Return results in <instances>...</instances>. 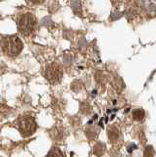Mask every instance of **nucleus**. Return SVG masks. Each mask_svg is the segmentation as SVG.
I'll return each mask as SVG.
<instances>
[{"instance_id": "obj_1", "label": "nucleus", "mask_w": 156, "mask_h": 157, "mask_svg": "<svg viewBox=\"0 0 156 157\" xmlns=\"http://www.w3.org/2000/svg\"><path fill=\"white\" fill-rule=\"evenodd\" d=\"M0 48L4 54L10 57H15L21 53L23 49V42L17 36H3L0 40Z\"/></svg>"}, {"instance_id": "obj_2", "label": "nucleus", "mask_w": 156, "mask_h": 157, "mask_svg": "<svg viewBox=\"0 0 156 157\" xmlns=\"http://www.w3.org/2000/svg\"><path fill=\"white\" fill-rule=\"evenodd\" d=\"M36 27V18L31 12H25L17 18L18 31L24 36H31Z\"/></svg>"}, {"instance_id": "obj_3", "label": "nucleus", "mask_w": 156, "mask_h": 157, "mask_svg": "<svg viewBox=\"0 0 156 157\" xmlns=\"http://www.w3.org/2000/svg\"><path fill=\"white\" fill-rule=\"evenodd\" d=\"M18 127L21 135L25 137L31 136L36 131V122L35 118L31 115H24L19 118L18 120Z\"/></svg>"}, {"instance_id": "obj_4", "label": "nucleus", "mask_w": 156, "mask_h": 157, "mask_svg": "<svg viewBox=\"0 0 156 157\" xmlns=\"http://www.w3.org/2000/svg\"><path fill=\"white\" fill-rule=\"evenodd\" d=\"M44 77L51 85H58L63 77V70L61 65L56 62L48 64L44 70Z\"/></svg>"}, {"instance_id": "obj_5", "label": "nucleus", "mask_w": 156, "mask_h": 157, "mask_svg": "<svg viewBox=\"0 0 156 157\" xmlns=\"http://www.w3.org/2000/svg\"><path fill=\"white\" fill-rule=\"evenodd\" d=\"M107 136L110 144L116 145L119 144V141L122 142V134L119 128H117L115 125H110L107 128Z\"/></svg>"}, {"instance_id": "obj_6", "label": "nucleus", "mask_w": 156, "mask_h": 157, "mask_svg": "<svg viewBox=\"0 0 156 157\" xmlns=\"http://www.w3.org/2000/svg\"><path fill=\"white\" fill-rule=\"evenodd\" d=\"M50 136L52 140L60 141L65 139V129L62 127H54L52 130H50Z\"/></svg>"}, {"instance_id": "obj_7", "label": "nucleus", "mask_w": 156, "mask_h": 157, "mask_svg": "<svg viewBox=\"0 0 156 157\" xmlns=\"http://www.w3.org/2000/svg\"><path fill=\"white\" fill-rule=\"evenodd\" d=\"M85 132H86V136L89 139V140H96L97 136H98L99 129L94 126H89L86 128Z\"/></svg>"}, {"instance_id": "obj_8", "label": "nucleus", "mask_w": 156, "mask_h": 157, "mask_svg": "<svg viewBox=\"0 0 156 157\" xmlns=\"http://www.w3.org/2000/svg\"><path fill=\"white\" fill-rule=\"evenodd\" d=\"M106 151V145L104 142L97 141L95 145L93 146V154L97 157L102 156Z\"/></svg>"}, {"instance_id": "obj_9", "label": "nucleus", "mask_w": 156, "mask_h": 157, "mask_svg": "<svg viewBox=\"0 0 156 157\" xmlns=\"http://www.w3.org/2000/svg\"><path fill=\"white\" fill-rule=\"evenodd\" d=\"M145 118V112L141 108H136L133 111V119L136 122H143Z\"/></svg>"}, {"instance_id": "obj_10", "label": "nucleus", "mask_w": 156, "mask_h": 157, "mask_svg": "<svg viewBox=\"0 0 156 157\" xmlns=\"http://www.w3.org/2000/svg\"><path fill=\"white\" fill-rule=\"evenodd\" d=\"M46 157H65L63 152L56 146H53L52 148L49 150V152L47 153Z\"/></svg>"}, {"instance_id": "obj_11", "label": "nucleus", "mask_w": 156, "mask_h": 157, "mask_svg": "<svg viewBox=\"0 0 156 157\" xmlns=\"http://www.w3.org/2000/svg\"><path fill=\"white\" fill-rule=\"evenodd\" d=\"M81 113L84 115H89L91 113V107L89 103H82L81 104Z\"/></svg>"}, {"instance_id": "obj_12", "label": "nucleus", "mask_w": 156, "mask_h": 157, "mask_svg": "<svg viewBox=\"0 0 156 157\" xmlns=\"http://www.w3.org/2000/svg\"><path fill=\"white\" fill-rule=\"evenodd\" d=\"M143 154H144V157H153L155 154V150L151 145H147L144 147Z\"/></svg>"}, {"instance_id": "obj_13", "label": "nucleus", "mask_w": 156, "mask_h": 157, "mask_svg": "<svg viewBox=\"0 0 156 157\" xmlns=\"http://www.w3.org/2000/svg\"><path fill=\"white\" fill-rule=\"evenodd\" d=\"M29 4H32V5H37V4H41L45 1V0H26Z\"/></svg>"}]
</instances>
